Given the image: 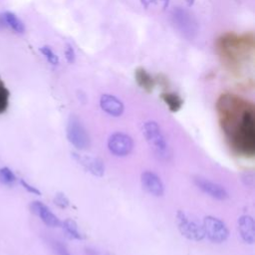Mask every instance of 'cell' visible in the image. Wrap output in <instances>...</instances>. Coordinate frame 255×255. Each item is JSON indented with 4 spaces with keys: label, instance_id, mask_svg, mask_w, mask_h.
<instances>
[{
    "label": "cell",
    "instance_id": "4fadbf2b",
    "mask_svg": "<svg viewBox=\"0 0 255 255\" xmlns=\"http://www.w3.org/2000/svg\"><path fill=\"white\" fill-rule=\"evenodd\" d=\"M100 106L102 110L112 117H120L123 115L125 107L121 100L109 94L102 95L100 99Z\"/></svg>",
    "mask_w": 255,
    "mask_h": 255
},
{
    "label": "cell",
    "instance_id": "9a60e30c",
    "mask_svg": "<svg viewBox=\"0 0 255 255\" xmlns=\"http://www.w3.org/2000/svg\"><path fill=\"white\" fill-rule=\"evenodd\" d=\"M0 24L3 27H8L15 33L23 34L25 32V25L19 17L10 11H5L0 14Z\"/></svg>",
    "mask_w": 255,
    "mask_h": 255
},
{
    "label": "cell",
    "instance_id": "e0dca14e",
    "mask_svg": "<svg viewBox=\"0 0 255 255\" xmlns=\"http://www.w3.org/2000/svg\"><path fill=\"white\" fill-rule=\"evenodd\" d=\"M160 97H161V100L163 101V103L167 106L169 111L172 113L178 112L183 105V100L176 93L164 92L160 95Z\"/></svg>",
    "mask_w": 255,
    "mask_h": 255
},
{
    "label": "cell",
    "instance_id": "d4e9b609",
    "mask_svg": "<svg viewBox=\"0 0 255 255\" xmlns=\"http://www.w3.org/2000/svg\"><path fill=\"white\" fill-rule=\"evenodd\" d=\"M20 184H21L22 187H23L25 190H27L28 192H30V193H32V194H35V195H41V191H40L37 187L31 185L30 183H28L27 181H25L23 178L20 179Z\"/></svg>",
    "mask_w": 255,
    "mask_h": 255
},
{
    "label": "cell",
    "instance_id": "ba28073f",
    "mask_svg": "<svg viewBox=\"0 0 255 255\" xmlns=\"http://www.w3.org/2000/svg\"><path fill=\"white\" fill-rule=\"evenodd\" d=\"M172 21L175 27L187 38H192L197 32V25L190 13L181 8H176L172 12Z\"/></svg>",
    "mask_w": 255,
    "mask_h": 255
},
{
    "label": "cell",
    "instance_id": "9c48e42d",
    "mask_svg": "<svg viewBox=\"0 0 255 255\" xmlns=\"http://www.w3.org/2000/svg\"><path fill=\"white\" fill-rule=\"evenodd\" d=\"M193 182L201 191H203L205 194L209 195L214 199L224 200L228 197L226 189L216 182H213L201 176H195L193 178Z\"/></svg>",
    "mask_w": 255,
    "mask_h": 255
},
{
    "label": "cell",
    "instance_id": "484cf974",
    "mask_svg": "<svg viewBox=\"0 0 255 255\" xmlns=\"http://www.w3.org/2000/svg\"><path fill=\"white\" fill-rule=\"evenodd\" d=\"M53 249L55 250V252L58 255H71L70 252L68 251V249L66 248V246L63 245L61 242L54 241L53 242Z\"/></svg>",
    "mask_w": 255,
    "mask_h": 255
},
{
    "label": "cell",
    "instance_id": "52a82bcc",
    "mask_svg": "<svg viewBox=\"0 0 255 255\" xmlns=\"http://www.w3.org/2000/svg\"><path fill=\"white\" fill-rule=\"evenodd\" d=\"M108 148L116 156H127L133 148V140L128 133L117 131L110 135Z\"/></svg>",
    "mask_w": 255,
    "mask_h": 255
},
{
    "label": "cell",
    "instance_id": "8fae6325",
    "mask_svg": "<svg viewBox=\"0 0 255 255\" xmlns=\"http://www.w3.org/2000/svg\"><path fill=\"white\" fill-rule=\"evenodd\" d=\"M140 182L142 188L153 196H161L164 192V185L160 177L150 170H144L140 175Z\"/></svg>",
    "mask_w": 255,
    "mask_h": 255
},
{
    "label": "cell",
    "instance_id": "3957f363",
    "mask_svg": "<svg viewBox=\"0 0 255 255\" xmlns=\"http://www.w3.org/2000/svg\"><path fill=\"white\" fill-rule=\"evenodd\" d=\"M143 136L148 143L153 153L160 159H167L169 157V148L165 136L154 121H147L142 126Z\"/></svg>",
    "mask_w": 255,
    "mask_h": 255
},
{
    "label": "cell",
    "instance_id": "cb8c5ba5",
    "mask_svg": "<svg viewBox=\"0 0 255 255\" xmlns=\"http://www.w3.org/2000/svg\"><path fill=\"white\" fill-rule=\"evenodd\" d=\"M65 57H66V60L69 64H73L76 60V53H75V50L73 48L72 45L70 44H67L66 46V50H65Z\"/></svg>",
    "mask_w": 255,
    "mask_h": 255
},
{
    "label": "cell",
    "instance_id": "7a4b0ae2",
    "mask_svg": "<svg viewBox=\"0 0 255 255\" xmlns=\"http://www.w3.org/2000/svg\"><path fill=\"white\" fill-rule=\"evenodd\" d=\"M255 46L252 33L237 35L232 32L225 33L217 38L215 50L222 62L232 71H237L242 62L252 52Z\"/></svg>",
    "mask_w": 255,
    "mask_h": 255
},
{
    "label": "cell",
    "instance_id": "ffe728a7",
    "mask_svg": "<svg viewBox=\"0 0 255 255\" xmlns=\"http://www.w3.org/2000/svg\"><path fill=\"white\" fill-rule=\"evenodd\" d=\"M10 93L0 78V115L5 113L9 106Z\"/></svg>",
    "mask_w": 255,
    "mask_h": 255
},
{
    "label": "cell",
    "instance_id": "7c38bea8",
    "mask_svg": "<svg viewBox=\"0 0 255 255\" xmlns=\"http://www.w3.org/2000/svg\"><path fill=\"white\" fill-rule=\"evenodd\" d=\"M33 213H35L44 224L49 227H58L61 225L60 219L51 211V209L41 201H33L30 205Z\"/></svg>",
    "mask_w": 255,
    "mask_h": 255
},
{
    "label": "cell",
    "instance_id": "30bf717a",
    "mask_svg": "<svg viewBox=\"0 0 255 255\" xmlns=\"http://www.w3.org/2000/svg\"><path fill=\"white\" fill-rule=\"evenodd\" d=\"M73 158L82 165L87 171L95 176H103L105 173L104 161L97 156H91L86 154H81L78 152H72Z\"/></svg>",
    "mask_w": 255,
    "mask_h": 255
},
{
    "label": "cell",
    "instance_id": "ac0fdd59",
    "mask_svg": "<svg viewBox=\"0 0 255 255\" xmlns=\"http://www.w3.org/2000/svg\"><path fill=\"white\" fill-rule=\"evenodd\" d=\"M60 226H62L63 230L69 237H71L73 239H78V240H81L84 238L82 233L79 231V227H78L77 223L74 220L65 219L63 222H61Z\"/></svg>",
    "mask_w": 255,
    "mask_h": 255
},
{
    "label": "cell",
    "instance_id": "277c9868",
    "mask_svg": "<svg viewBox=\"0 0 255 255\" xmlns=\"http://www.w3.org/2000/svg\"><path fill=\"white\" fill-rule=\"evenodd\" d=\"M175 218L177 228L185 238L193 241H200L205 237L202 223L197 219L190 217L186 212L178 210Z\"/></svg>",
    "mask_w": 255,
    "mask_h": 255
},
{
    "label": "cell",
    "instance_id": "8992f818",
    "mask_svg": "<svg viewBox=\"0 0 255 255\" xmlns=\"http://www.w3.org/2000/svg\"><path fill=\"white\" fill-rule=\"evenodd\" d=\"M204 234L212 243H222L226 241L229 231L225 223L217 217L208 215L205 216L202 222Z\"/></svg>",
    "mask_w": 255,
    "mask_h": 255
},
{
    "label": "cell",
    "instance_id": "5bb4252c",
    "mask_svg": "<svg viewBox=\"0 0 255 255\" xmlns=\"http://www.w3.org/2000/svg\"><path fill=\"white\" fill-rule=\"evenodd\" d=\"M238 231L242 240L248 244H253L255 240L254 221L249 215H242L238 219Z\"/></svg>",
    "mask_w": 255,
    "mask_h": 255
},
{
    "label": "cell",
    "instance_id": "6da1fadb",
    "mask_svg": "<svg viewBox=\"0 0 255 255\" xmlns=\"http://www.w3.org/2000/svg\"><path fill=\"white\" fill-rule=\"evenodd\" d=\"M219 124L231 148L253 156L255 149L254 105L233 94H222L216 103Z\"/></svg>",
    "mask_w": 255,
    "mask_h": 255
},
{
    "label": "cell",
    "instance_id": "4316f807",
    "mask_svg": "<svg viewBox=\"0 0 255 255\" xmlns=\"http://www.w3.org/2000/svg\"><path fill=\"white\" fill-rule=\"evenodd\" d=\"M188 1V5L190 6V5H192V3H193V0H187Z\"/></svg>",
    "mask_w": 255,
    "mask_h": 255
},
{
    "label": "cell",
    "instance_id": "603a6c76",
    "mask_svg": "<svg viewBox=\"0 0 255 255\" xmlns=\"http://www.w3.org/2000/svg\"><path fill=\"white\" fill-rule=\"evenodd\" d=\"M145 7H148V5H155L162 10H165L169 5V0H142Z\"/></svg>",
    "mask_w": 255,
    "mask_h": 255
},
{
    "label": "cell",
    "instance_id": "2e32d148",
    "mask_svg": "<svg viewBox=\"0 0 255 255\" xmlns=\"http://www.w3.org/2000/svg\"><path fill=\"white\" fill-rule=\"evenodd\" d=\"M134 79L138 87H140L146 93H151L155 86V80L144 68H137L134 71Z\"/></svg>",
    "mask_w": 255,
    "mask_h": 255
},
{
    "label": "cell",
    "instance_id": "5b68a950",
    "mask_svg": "<svg viewBox=\"0 0 255 255\" xmlns=\"http://www.w3.org/2000/svg\"><path fill=\"white\" fill-rule=\"evenodd\" d=\"M66 133L69 142L77 149H87L90 146L89 133L82 122L76 116L70 117L67 124Z\"/></svg>",
    "mask_w": 255,
    "mask_h": 255
},
{
    "label": "cell",
    "instance_id": "d6986e66",
    "mask_svg": "<svg viewBox=\"0 0 255 255\" xmlns=\"http://www.w3.org/2000/svg\"><path fill=\"white\" fill-rule=\"evenodd\" d=\"M17 177L15 173L7 166L0 167V183L6 186H12L16 182Z\"/></svg>",
    "mask_w": 255,
    "mask_h": 255
},
{
    "label": "cell",
    "instance_id": "7402d4cb",
    "mask_svg": "<svg viewBox=\"0 0 255 255\" xmlns=\"http://www.w3.org/2000/svg\"><path fill=\"white\" fill-rule=\"evenodd\" d=\"M54 203L57 206H59L60 208H67L70 204V201L64 193L58 192V193H56V195L54 197Z\"/></svg>",
    "mask_w": 255,
    "mask_h": 255
},
{
    "label": "cell",
    "instance_id": "44dd1931",
    "mask_svg": "<svg viewBox=\"0 0 255 255\" xmlns=\"http://www.w3.org/2000/svg\"><path fill=\"white\" fill-rule=\"evenodd\" d=\"M40 52L42 55L46 58V60L54 66H57L59 64V57L53 52V50L49 46H43L40 48Z\"/></svg>",
    "mask_w": 255,
    "mask_h": 255
}]
</instances>
